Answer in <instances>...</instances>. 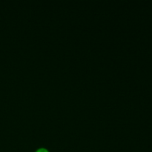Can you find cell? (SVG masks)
I'll use <instances>...</instances> for the list:
<instances>
[{"label":"cell","instance_id":"obj_1","mask_svg":"<svg viewBox=\"0 0 152 152\" xmlns=\"http://www.w3.org/2000/svg\"><path fill=\"white\" fill-rule=\"evenodd\" d=\"M35 152H49V151L48 150L46 149V148H38V149H37Z\"/></svg>","mask_w":152,"mask_h":152}]
</instances>
